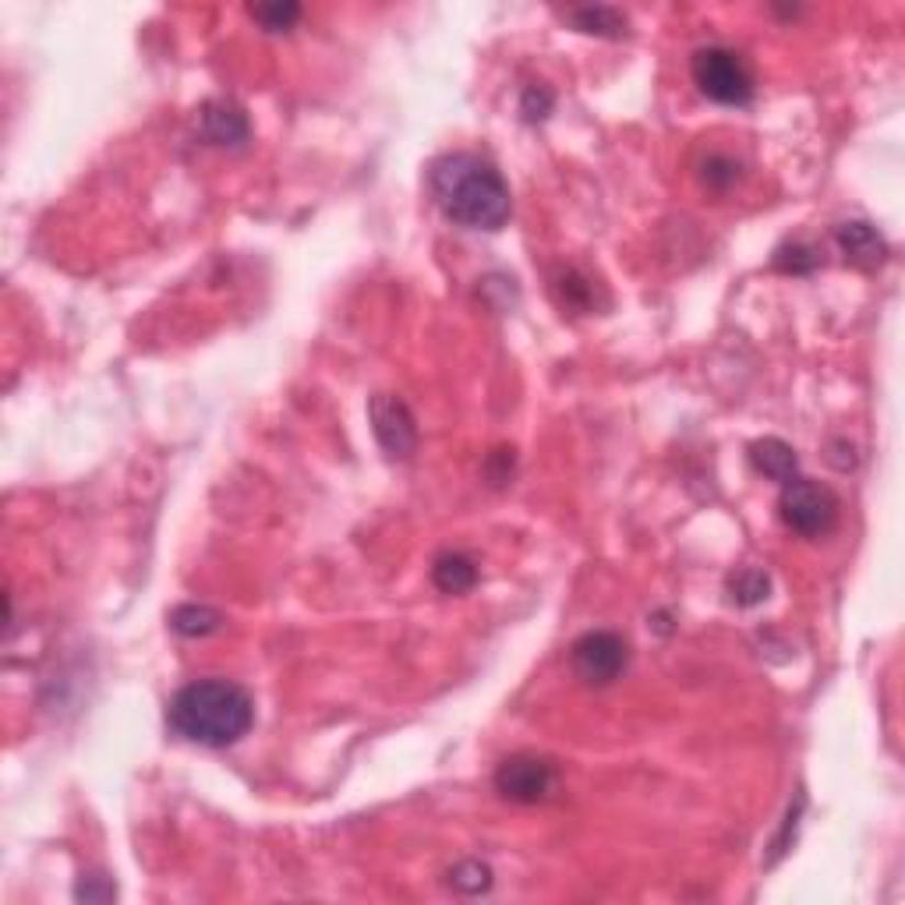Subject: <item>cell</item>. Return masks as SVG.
<instances>
[{
	"label": "cell",
	"mask_w": 905,
	"mask_h": 905,
	"mask_svg": "<svg viewBox=\"0 0 905 905\" xmlns=\"http://www.w3.org/2000/svg\"><path fill=\"white\" fill-rule=\"evenodd\" d=\"M556 290L562 294L566 309H591V283L580 277V272L566 269L562 277L556 280Z\"/></svg>",
	"instance_id": "cell-19"
},
{
	"label": "cell",
	"mask_w": 905,
	"mask_h": 905,
	"mask_svg": "<svg viewBox=\"0 0 905 905\" xmlns=\"http://www.w3.org/2000/svg\"><path fill=\"white\" fill-rule=\"evenodd\" d=\"M428 191L443 216L467 231H499L513 213L503 174L478 153H446L428 167Z\"/></svg>",
	"instance_id": "cell-1"
},
{
	"label": "cell",
	"mask_w": 905,
	"mask_h": 905,
	"mask_svg": "<svg viewBox=\"0 0 905 905\" xmlns=\"http://www.w3.org/2000/svg\"><path fill=\"white\" fill-rule=\"evenodd\" d=\"M170 626H174V634H181V637H209L223 626V616L213 605L191 602V605H177L170 612Z\"/></svg>",
	"instance_id": "cell-12"
},
{
	"label": "cell",
	"mask_w": 905,
	"mask_h": 905,
	"mask_svg": "<svg viewBox=\"0 0 905 905\" xmlns=\"http://www.w3.org/2000/svg\"><path fill=\"white\" fill-rule=\"evenodd\" d=\"M838 510H842V503H838V495L828 489V484H820L814 478H792L782 484V492H779V516H782V524L792 530V535H800V538H820V535H828V530L835 527L838 521Z\"/></svg>",
	"instance_id": "cell-4"
},
{
	"label": "cell",
	"mask_w": 905,
	"mask_h": 905,
	"mask_svg": "<svg viewBox=\"0 0 905 905\" xmlns=\"http://www.w3.org/2000/svg\"><path fill=\"white\" fill-rule=\"evenodd\" d=\"M167 725L185 742L223 750L252 733L255 701L245 686L231 683V679H195L170 697Z\"/></svg>",
	"instance_id": "cell-2"
},
{
	"label": "cell",
	"mask_w": 905,
	"mask_h": 905,
	"mask_svg": "<svg viewBox=\"0 0 905 905\" xmlns=\"http://www.w3.org/2000/svg\"><path fill=\"white\" fill-rule=\"evenodd\" d=\"M202 135L205 142L213 145H245L248 142V118L245 110L226 103V100H216V103H205L202 107Z\"/></svg>",
	"instance_id": "cell-9"
},
{
	"label": "cell",
	"mask_w": 905,
	"mask_h": 905,
	"mask_svg": "<svg viewBox=\"0 0 905 905\" xmlns=\"http://www.w3.org/2000/svg\"><path fill=\"white\" fill-rule=\"evenodd\" d=\"M570 666L580 683L612 686L629 666V644L612 629H588L584 637L573 640Z\"/></svg>",
	"instance_id": "cell-6"
},
{
	"label": "cell",
	"mask_w": 905,
	"mask_h": 905,
	"mask_svg": "<svg viewBox=\"0 0 905 905\" xmlns=\"http://www.w3.org/2000/svg\"><path fill=\"white\" fill-rule=\"evenodd\" d=\"M248 14L266 32H287V29H294V22L301 19V8L290 4V0H277V4H252Z\"/></svg>",
	"instance_id": "cell-17"
},
{
	"label": "cell",
	"mask_w": 905,
	"mask_h": 905,
	"mask_svg": "<svg viewBox=\"0 0 905 905\" xmlns=\"http://www.w3.org/2000/svg\"><path fill=\"white\" fill-rule=\"evenodd\" d=\"M701 181L711 191H729L739 181V164L729 156H707L701 164Z\"/></svg>",
	"instance_id": "cell-18"
},
{
	"label": "cell",
	"mask_w": 905,
	"mask_h": 905,
	"mask_svg": "<svg viewBox=\"0 0 905 905\" xmlns=\"http://www.w3.org/2000/svg\"><path fill=\"white\" fill-rule=\"evenodd\" d=\"M495 792L510 803L535 806L552 800L559 792V768L556 761L538 753H513L495 768Z\"/></svg>",
	"instance_id": "cell-5"
},
{
	"label": "cell",
	"mask_w": 905,
	"mask_h": 905,
	"mask_svg": "<svg viewBox=\"0 0 905 905\" xmlns=\"http://www.w3.org/2000/svg\"><path fill=\"white\" fill-rule=\"evenodd\" d=\"M690 75L707 100L722 107H747L753 100V71L733 46H701L690 57Z\"/></svg>",
	"instance_id": "cell-3"
},
{
	"label": "cell",
	"mask_w": 905,
	"mask_h": 905,
	"mask_svg": "<svg viewBox=\"0 0 905 905\" xmlns=\"http://www.w3.org/2000/svg\"><path fill=\"white\" fill-rule=\"evenodd\" d=\"M449 887L460 895H484L492 887V870L484 867L481 860H463L449 870Z\"/></svg>",
	"instance_id": "cell-16"
},
{
	"label": "cell",
	"mask_w": 905,
	"mask_h": 905,
	"mask_svg": "<svg viewBox=\"0 0 905 905\" xmlns=\"http://www.w3.org/2000/svg\"><path fill=\"white\" fill-rule=\"evenodd\" d=\"M113 895H118V887H113V881L107 878H82V884L75 887V898L78 902H110Z\"/></svg>",
	"instance_id": "cell-21"
},
{
	"label": "cell",
	"mask_w": 905,
	"mask_h": 905,
	"mask_svg": "<svg viewBox=\"0 0 905 905\" xmlns=\"http://www.w3.org/2000/svg\"><path fill=\"white\" fill-rule=\"evenodd\" d=\"M771 591V580L764 570H753V566H747V570H739L729 577V594H733V602L742 605V608H750V605H761L764 597Z\"/></svg>",
	"instance_id": "cell-15"
},
{
	"label": "cell",
	"mask_w": 905,
	"mask_h": 905,
	"mask_svg": "<svg viewBox=\"0 0 905 905\" xmlns=\"http://www.w3.org/2000/svg\"><path fill=\"white\" fill-rule=\"evenodd\" d=\"M835 241L842 248L846 262L860 269H878L887 262V241L874 223L867 220H846L835 226Z\"/></svg>",
	"instance_id": "cell-8"
},
{
	"label": "cell",
	"mask_w": 905,
	"mask_h": 905,
	"mask_svg": "<svg viewBox=\"0 0 905 905\" xmlns=\"http://www.w3.org/2000/svg\"><path fill=\"white\" fill-rule=\"evenodd\" d=\"M432 580L443 594H467L478 584V566L463 552H443L432 566Z\"/></svg>",
	"instance_id": "cell-11"
},
{
	"label": "cell",
	"mask_w": 905,
	"mask_h": 905,
	"mask_svg": "<svg viewBox=\"0 0 905 905\" xmlns=\"http://www.w3.org/2000/svg\"><path fill=\"white\" fill-rule=\"evenodd\" d=\"M368 417H371V432H376L379 446L386 449L390 460H411L417 449V425L411 407L400 396L379 393L368 403Z\"/></svg>",
	"instance_id": "cell-7"
},
{
	"label": "cell",
	"mask_w": 905,
	"mask_h": 905,
	"mask_svg": "<svg viewBox=\"0 0 905 905\" xmlns=\"http://www.w3.org/2000/svg\"><path fill=\"white\" fill-rule=\"evenodd\" d=\"M750 463H753V471L757 474H764L771 481H792L800 474V460H796V449H792L785 439H774V435H768V439H757L750 446Z\"/></svg>",
	"instance_id": "cell-10"
},
{
	"label": "cell",
	"mask_w": 905,
	"mask_h": 905,
	"mask_svg": "<svg viewBox=\"0 0 905 905\" xmlns=\"http://www.w3.org/2000/svg\"><path fill=\"white\" fill-rule=\"evenodd\" d=\"M566 19L591 36H623L626 32V14L616 8H573L566 11Z\"/></svg>",
	"instance_id": "cell-13"
},
{
	"label": "cell",
	"mask_w": 905,
	"mask_h": 905,
	"mask_svg": "<svg viewBox=\"0 0 905 905\" xmlns=\"http://www.w3.org/2000/svg\"><path fill=\"white\" fill-rule=\"evenodd\" d=\"M817 266H824V255L811 241H789L774 252V269L792 272V277H811Z\"/></svg>",
	"instance_id": "cell-14"
},
{
	"label": "cell",
	"mask_w": 905,
	"mask_h": 905,
	"mask_svg": "<svg viewBox=\"0 0 905 905\" xmlns=\"http://www.w3.org/2000/svg\"><path fill=\"white\" fill-rule=\"evenodd\" d=\"M552 107H556V96L548 92L545 86H527L524 89V100H521V113H524V121H545L548 113H552Z\"/></svg>",
	"instance_id": "cell-20"
},
{
	"label": "cell",
	"mask_w": 905,
	"mask_h": 905,
	"mask_svg": "<svg viewBox=\"0 0 905 905\" xmlns=\"http://www.w3.org/2000/svg\"><path fill=\"white\" fill-rule=\"evenodd\" d=\"M510 474H513V449L503 446V449L492 452L489 463H484V478H489L492 484H506Z\"/></svg>",
	"instance_id": "cell-22"
}]
</instances>
